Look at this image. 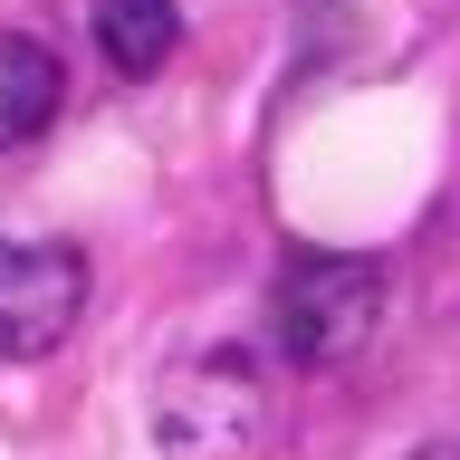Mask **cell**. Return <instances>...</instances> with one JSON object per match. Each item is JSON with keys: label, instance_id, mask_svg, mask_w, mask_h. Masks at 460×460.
Wrapping results in <instances>:
<instances>
[{"label": "cell", "instance_id": "cell-1", "mask_svg": "<svg viewBox=\"0 0 460 460\" xmlns=\"http://www.w3.org/2000/svg\"><path fill=\"white\" fill-rule=\"evenodd\" d=\"M384 307V269L345 250H297L279 269V355L288 365H345L374 336Z\"/></svg>", "mask_w": 460, "mask_h": 460}, {"label": "cell", "instance_id": "cell-5", "mask_svg": "<svg viewBox=\"0 0 460 460\" xmlns=\"http://www.w3.org/2000/svg\"><path fill=\"white\" fill-rule=\"evenodd\" d=\"M182 39V10L172 0H96V49H106L115 77H154Z\"/></svg>", "mask_w": 460, "mask_h": 460}, {"label": "cell", "instance_id": "cell-2", "mask_svg": "<svg viewBox=\"0 0 460 460\" xmlns=\"http://www.w3.org/2000/svg\"><path fill=\"white\" fill-rule=\"evenodd\" d=\"M154 431H164L172 460H240L269 431V394H259L250 355H192V365L164 374V402H154Z\"/></svg>", "mask_w": 460, "mask_h": 460}, {"label": "cell", "instance_id": "cell-4", "mask_svg": "<svg viewBox=\"0 0 460 460\" xmlns=\"http://www.w3.org/2000/svg\"><path fill=\"white\" fill-rule=\"evenodd\" d=\"M58 96H67V67H58L49 39L29 29H0V154H20L58 125Z\"/></svg>", "mask_w": 460, "mask_h": 460}, {"label": "cell", "instance_id": "cell-3", "mask_svg": "<svg viewBox=\"0 0 460 460\" xmlns=\"http://www.w3.org/2000/svg\"><path fill=\"white\" fill-rule=\"evenodd\" d=\"M86 316V259L67 240H0V355L39 365Z\"/></svg>", "mask_w": 460, "mask_h": 460}]
</instances>
